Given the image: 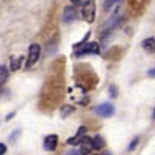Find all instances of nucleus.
<instances>
[{
	"label": "nucleus",
	"mask_w": 155,
	"mask_h": 155,
	"mask_svg": "<svg viewBox=\"0 0 155 155\" xmlns=\"http://www.w3.org/2000/svg\"><path fill=\"white\" fill-rule=\"evenodd\" d=\"M115 112V107L114 104H110V103H101L95 107V114L101 118H109V117H112Z\"/></svg>",
	"instance_id": "obj_3"
},
{
	"label": "nucleus",
	"mask_w": 155,
	"mask_h": 155,
	"mask_svg": "<svg viewBox=\"0 0 155 155\" xmlns=\"http://www.w3.org/2000/svg\"><path fill=\"white\" fill-rule=\"evenodd\" d=\"M84 134H86V127H84V126H80L78 130H77V134H75V137H72V138L68 140V144H72V146L78 144V143L81 141V138L84 137Z\"/></svg>",
	"instance_id": "obj_7"
},
{
	"label": "nucleus",
	"mask_w": 155,
	"mask_h": 155,
	"mask_svg": "<svg viewBox=\"0 0 155 155\" xmlns=\"http://www.w3.org/2000/svg\"><path fill=\"white\" fill-rule=\"evenodd\" d=\"M153 117H155V112H153Z\"/></svg>",
	"instance_id": "obj_20"
},
{
	"label": "nucleus",
	"mask_w": 155,
	"mask_h": 155,
	"mask_svg": "<svg viewBox=\"0 0 155 155\" xmlns=\"http://www.w3.org/2000/svg\"><path fill=\"white\" fill-rule=\"evenodd\" d=\"M8 77H9V71L5 66H0V86H3L6 81H8Z\"/></svg>",
	"instance_id": "obj_10"
},
{
	"label": "nucleus",
	"mask_w": 155,
	"mask_h": 155,
	"mask_svg": "<svg viewBox=\"0 0 155 155\" xmlns=\"http://www.w3.org/2000/svg\"><path fill=\"white\" fill-rule=\"evenodd\" d=\"M109 92H110V97H117V87L114 84L109 86Z\"/></svg>",
	"instance_id": "obj_15"
},
{
	"label": "nucleus",
	"mask_w": 155,
	"mask_h": 155,
	"mask_svg": "<svg viewBox=\"0 0 155 155\" xmlns=\"http://www.w3.org/2000/svg\"><path fill=\"white\" fill-rule=\"evenodd\" d=\"M71 2H72V5H80V3L84 2V0H71Z\"/></svg>",
	"instance_id": "obj_19"
},
{
	"label": "nucleus",
	"mask_w": 155,
	"mask_h": 155,
	"mask_svg": "<svg viewBox=\"0 0 155 155\" xmlns=\"http://www.w3.org/2000/svg\"><path fill=\"white\" fill-rule=\"evenodd\" d=\"M78 144H80V152H81V153H89V152H92V150H94L92 138L86 137V135L81 138V141H80Z\"/></svg>",
	"instance_id": "obj_5"
},
{
	"label": "nucleus",
	"mask_w": 155,
	"mask_h": 155,
	"mask_svg": "<svg viewBox=\"0 0 155 155\" xmlns=\"http://www.w3.org/2000/svg\"><path fill=\"white\" fill-rule=\"evenodd\" d=\"M71 112H74V107H72V106H64V107H63V110H61V117L64 118L66 115L71 114Z\"/></svg>",
	"instance_id": "obj_14"
},
{
	"label": "nucleus",
	"mask_w": 155,
	"mask_h": 155,
	"mask_svg": "<svg viewBox=\"0 0 155 155\" xmlns=\"http://www.w3.org/2000/svg\"><path fill=\"white\" fill-rule=\"evenodd\" d=\"M21 63H23V57H12V58H11V71L20 69Z\"/></svg>",
	"instance_id": "obj_11"
},
{
	"label": "nucleus",
	"mask_w": 155,
	"mask_h": 155,
	"mask_svg": "<svg viewBox=\"0 0 155 155\" xmlns=\"http://www.w3.org/2000/svg\"><path fill=\"white\" fill-rule=\"evenodd\" d=\"M57 141H58V137H57L55 134L48 135V137L45 138V149H46V150H54V149L57 147Z\"/></svg>",
	"instance_id": "obj_8"
},
{
	"label": "nucleus",
	"mask_w": 155,
	"mask_h": 155,
	"mask_svg": "<svg viewBox=\"0 0 155 155\" xmlns=\"http://www.w3.org/2000/svg\"><path fill=\"white\" fill-rule=\"evenodd\" d=\"M141 45H143V48H144L146 52H149V54H153V52H155V38H153V37L146 38Z\"/></svg>",
	"instance_id": "obj_9"
},
{
	"label": "nucleus",
	"mask_w": 155,
	"mask_h": 155,
	"mask_svg": "<svg viewBox=\"0 0 155 155\" xmlns=\"http://www.w3.org/2000/svg\"><path fill=\"white\" fill-rule=\"evenodd\" d=\"M3 153H6V146L3 143H0V155H3Z\"/></svg>",
	"instance_id": "obj_16"
},
{
	"label": "nucleus",
	"mask_w": 155,
	"mask_h": 155,
	"mask_svg": "<svg viewBox=\"0 0 155 155\" xmlns=\"http://www.w3.org/2000/svg\"><path fill=\"white\" fill-rule=\"evenodd\" d=\"M81 15L86 23H94L95 20V0H87L81 8Z\"/></svg>",
	"instance_id": "obj_1"
},
{
	"label": "nucleus",
	"mask_w": 155,
	"mask_h": 155,
	"mask_svg": "<svg viewBox=\"0 0 155 155\" xmlns=\"http://www.w3.org/2000/svg\"><path fill=\"white\" fill-rule=\"evenodd\" d=\"M123 2V0H106L104 2V5H103V8L107 11V9H110L112 6H115V5H120Z\"/></svg>",
	"instance_id": "obj_13"
},
{
	"label": "nucleus",
	"mask_w": 155,
	"mask_h": 155,
	"mask_svg": "<svg viewBox=\"0 0 155 155\" xmlns=\"http://www.w3.org/2000/svg\"><path fill=\"white\" fill-rule=\"evenodd\" d=\"M74 20H77V11L72 6L64 8V11H63V21H64V23H71V21H74Z\"/></svg>",
	"instance_id": "obj_6"
},
{
	"label": "nucleus",
	"mask_w": 155,
	"mask_h": 155,
	"mask_svg": "<svg viewBox=\"0 0 155 155\" xmlns=\"http://www.w3.org/2000/svg\"><path fill=\"white\" fill-rule=\"evenodd\" d=\"M137 143H138V138H135V140H134V141H132V143H130V144H129V150H132V149H134V147H135V144H137Z\"/></svg>",
	"instance_id": "obj_18"
},
{
	"label": "nucleus",
	"mask_w": 155,
	"mask_h": 155,
	"mask_svg": "<svg viewBox=\"0 0 155 155\" xmlns=\"http://www.w3.org/2000/svg\"><path fill=\"white\" fill-rule=\"evenodd\" d=\"M147 75H149L150 78H153V77H155V68H150V69L147 71Z\"/></svg>",
	"instance_id": "obj_17"
},
{
	"label": "nucleus",
	"mask_w": 155,
	"mask_h": 155,
	"mask_svg": "<svg viewBox=\"0 0 155 155\" xmlns=\"http://www.w3.org/2000/svg\"><path fill=\"white\" fill-rule=\"evenodd\" d=\"M40 58V46L37 43H32L29 46V55H28V61H26V68H31L37 63V60Z\"/></svg>",
	"instance_id": "obj_4"
},
{
	"label": "nucleus",
	"mask_w": 155,
	"mask_h": 155,
	"mask_svg": "<svg viewBox=\"0 0 155 155\" xmlns=\"http://www.w3.org/2000/svg\"><path fill=\"white\" fill-rule=\"evenodd\" d=\"M92 144H94V149H101V147L104 146V140H103V137L97 135V137L92 140Z\"/></svg>",
	"instance_id": "obj_12"
},
{
	"label": "nucleus",
	"mask_w": 155,
	"mask_h": 155,
	"mask_svg": "<svg viewBox=\"0 0 155 155\" xmlns=\"http://www.w3.org/2000/svg\"><path fill=\"white\" fill-rule=\"evenodd\" d=\"M75 48V55L81 57V55H87V54H98L100 52V46L97 43H81V45L74 46Z\"/></svg>",
	"instance_id": "obj_2"
}]
</instances>
